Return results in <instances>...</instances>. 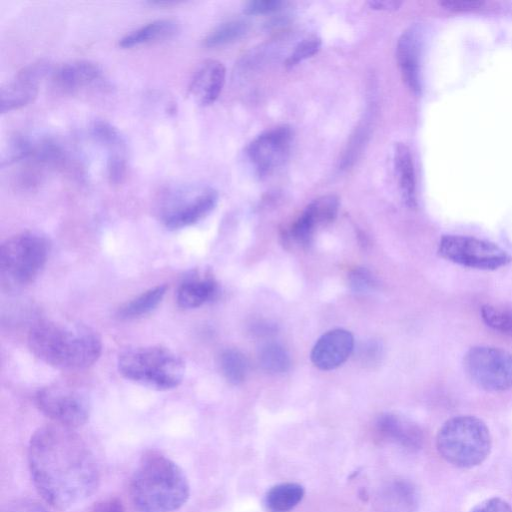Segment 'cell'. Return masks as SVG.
<instances>
[{
	"instance_id": "obj_18",
	"label": "cell",
	"mask_w": 512,
	"mask_h": 512,
	"mask_svg": "<svg viewBox=\"0 0 512 512\" xmlns=\"http://www.w3.org/2000/svg\"><path fill=\"white\" fill-rule=\"evenodd\" d=\"M218 292V283L211 275L193 276L180 284L176 300L181 308L192 309L215 299Z\"/></svg>"
},
{
	"instance_id": "obj_33",
	"label": "cell",
	"mask_w": 512,
	"mask_h": 512,
	"mask_svg": "<svg viewBox=\"0 0 512 512\" xmlns=\"http://www.w3.org/2000/svg\"><path fill=\"white\" fill-rule=\"evenodd\" d=\"M3 512H49L42 504L31 499H19L9 503Z\"/></svg>"
},
{
	"instance_id": "obj_23",
	"label": "cell",
	"mask_w": 512,
	"mask_h": 512,
	"mask_svg": "<svg viewBox=\"0 0 512 512\" xmlns=\"http://www.w3.org/2000/svg\"><path fill=\"white\" fill-rule=\"evenodd\" d=\"M167 291V285H157L138 295L122 305L117 316L123 320L141 317L154 310L162 301Z\"/></svg>"
},
{
	"instance_id": "obj_12",
	"label": "cell",
	"mask_w": 512,
	"mask_h": 512,
	"mask_svg": "<svg viewBox=\"0 0 512 512\" xmlns=\"http://www.w3.org/2000/svg\"><path fill=\"white\" fill-rule=\"evenodd\" d=\"M47 71L43 63L20 70L0 91V110L10 112L26 106L37 96L40 80Z\"/></svg>"
},
{
	"instance_id": "obj_3",
	"label": "cell",
	"mask_w": 512,
	"mask_h": 512,
	"mask_svg": "<svg viewBox=\"0 0 512 512\" xmlns=\"http://www.w3.org/2000/svg\"><path fill=\"white\" fill-rule=\"evenodd\" d=\"M137 512H173L189 498V483L183 470L165 455L146 453L135 470L129 488Z\"/></svg>"
},
{
	"instance_id": "obj_6",
	"label": "cell",
	"mask_w": 512,
	"mask_h": 512,
	"mask_svg": "<svg viewBox=\"0 0 512 512\" xmlns=\"http://www.w3.org/2000/svg\"><path fill=\"white\" fill-rule=\"evenodd\" d=\"M50 251L48 239L25 231L6 239L0 249V277L3 288L14 291L33 283L44 268Z\"/></svg>"
},
{
	"instance_id": "obj_21",
	"label": "cell",
	"mask_w": 512,
	"mask_h": 512,
	"mask_svg": "<svg viewBox=\"0 0 512 512\" xmlns=\"http://www.w3.org/2000/svg\"><path fill=\"white\" fill-rule=\"evenodd\" d=\"M339 209V200L329 194L313 200L296 220L303 228L311 233L319 226L333 222Z\"/></svg>"
},
{
	"instance_id": "obj_27",
	"label": "cell",
	"mask_w": 512,
	"mask_h": 512,
	"mask_svg": "<svg viewBox=\"0 0 512 512\" xmlns=\"http://www.w3.org/2000/svg\"><path fill=\"white\" fill-rule=\"evenodd\" d=\"M247 31V24L241 20H230L219 24L203 39L206 47H219L241 38Z\"/></svg>"
},
{
	"instance_id": "obj_5",
	"label": "cell",
	"mask_w": 512,
	"mask_h": 512,
	"mask_svg": "<svg viewBox=\"0 0 512 512\" xmlns=\"http://www.w3.org/2000/svg\"><path fill=\"white\" fill-rule=\"evenodd\" d=\"M119 373L129 381L157 391L178 387L184 376L182 359L163 346H140L118 357Z\"/></svg>"
},
{
	"instance_id": "obj_19",
	"label": "cell",
	"mask_w": 512,
	"mask_h": 512,
	"mask_svg": "<svg viewBox=\"0 0 512 512\" xmlns=\"http://www.w3.org/2000/svg\"><path fill=\"white\" fill-rule=\"evenodd\" d=\"M178 31L179 23L175 19H157L123 36L119 41V46L133 48L159 42L173 37Z\"/></svg>"
},
{
	"instance_id": "obj_14",
	"label": "cell",
	"mask_w": 512,
	"mask_h": 512,
	"mask_svg": "<svg viewBox=\"0 0 512 512\" xmlns=\"http://www.w3.org/2000/svg\"><path fill=\"white\" fill-rule=\"evenodd\" d=\"M423 35L419 26L406 29L398 39L396 57L402 78L414 93L421 90L420 59Z\"/></svg>"
},
{
	"instance_id": "obj_2",
	"label": "cell",
	"mask_w": 512,
	"mask_h": 512,
	"mask_svg": "<svg viewBox=\"0 0 512 512\" xmlns=\"http://www.w3.org/2000/svg\"><path fill=\"white\" fill-rule=\"evenodd\" d=\"M30 351L42 362L61 370H82L101 355L102 342L91 328L63 321L43 320L28 334Z\"/></svg>"
},
{
	"instance_id": "obj_30",
	"label": "cell",
	"mask_w": 512,
	"mask_h": 512,
	"mask_svg": "<svg viewBox=\"0 0 512 512\" xmlns=\"http://www.w3.org/2000/svg\"><path fill=\"white\" fill-rule=\"evenodd\" d=\"M349 285L353 291L364 293L374 288L375 279L367 269L358 267L350 273Z\"/></svg>"
},
{
	"instance_id": "obj_32",
	"label": "cell",
	"mask_w": 512,
	"mask_h": 512,
	"mask_svg": "<svg viewBox=\"0 0 512 512\" xmlns=\"http://www.w3.org/2000/svg\"><path fill=\"white\" fill-rule=\"evenodd\" d=\"M470 512H512V506L500 497H491L478 503Z\"/></svg>"
},
{
	"instance_id": "obj_28",
	"label": "cell",
	"mask_w": 512,
	"mask_h": 512,
	"mask_svg": "<svg viewBox=\"0 0 512 512\" xmlns=\"http://www.w3.org/2000/svg\"><path fill=\"white\" fill-rule=\"evenodd\" d=\"M259 362L261 367L270 373H284L291 364L289 354L277 343H268L261 348Z\"/></svg>"
},
{
	"instance_id": "obj_10",
	"label": "cell",
	"mask_w": 512,
	"mask_h": 512,
	"mask_svg": "<svg viewBox=\"0 0 512 512\" xmlns=\"http://www.w3.org/2000/svg\"><path fill=\"white\" fill-rule=\"evenodd\" d=\"M37 408L55 424L77 428L90 416V404L79 391L61 385L41 388L35 395Z\"/></svg>"
},
{
	"instance_id": "obj_25",
	"label": "cell",
	"mask_w": 512,
	"mask_h": 512,
	"mask_svg": "<svg viewBox=\"0 0 512 512\" xmlns=\"http://www.w3.org/2000/svg\"><path fill=\"white\" fill-rule=\"evenodd\" d=\"M483 322L505 334H512V303H489L481 307Z\"/></svg>"
},
{
	"instance_id": "obj_22",
	"label": "cell",
	"mask_w": 512,
	"mask_h": 512,
	"mask_svg": "<svg viewBox=\"0 0 512 512\" xmlns=\"http://www.w3.org/2000/svg\"><path fill=\"white\" fill-rule=\"evenodd\" d=\"M304 496V488L298 483L286 482L271 487L265 496V505L270 512H289Z\"/></svg>"
},
{
	"instance_id": "obj_13",
	"label": "cell",
	"mask_w": 512,
	"mask_h": 512,
	"mask_svg": "<svg viewBox=\"0 0 512 512\" xmlns=\"http://www.w3.org/2000/svg\"><path fill=\"white\" fill-rule=\"evenodd\" d=\"M376 438L416 452L424 443L422 429L412 420L393 413L381 415L375 423Z\"/></svg>"
},
{
	"instance_id": "obj_20",
	"label": "cell",
	"mask_w": 512,
	"mask_h": 512,
	"mask_svg": "<svg viewBox=\"0 0 512 512\" xmlns=\"http://www.w3.org/2000/svg\"><path fill=\"white\" fill-rule=\"evenodd\" d=\"M394 165L403 201L408 207L416 206V180L410 149L403 143L395 146Z\"/></svg>"
},
{
	"instance_id": "obj_17",
	"label": "cell",
	"mask_w": 512,
	"mask_h": 512,
	"mask_svg": "<svg viewBox=\"0 0 512 512\" xmlns=\"http://www.w3.org/2000/svg\"><path fill=\"white\" fill-rule=\"evenodd\" d=\"M55 85L66 93L97 87L104 83L102 69L91 61L76 60L65 63L54 73Z\"/></svg>"
},
{
	"instance_id": "obj_29",
	"label": "cell",
	"mask_w": 512,
	"mask_h": 512,
	"mask_svg": "<svg viewBox=\"0 0 512 512\" xmlns=\"http://www.w3.org/2000/svg\"><path fill=\"white\" fill-rule=\"evenodd\" d=\"M321 47V40L316 36H311L303 39L295 47L294 51L290 54L286 60V66L292 68L303 60L312 57L316 54Z\"/></svg>"
},
{
	"instance_id": "obj_9",
	"label": "cell",
	"mask_w": 512,
	"mask_h": 512,
	"mask_svg": "<svg viewBox=\"0 0 512 512\" xmlns=\"http://www.w3.org/2000/svg\"><path fill=\"white\" fill-rule=\"evenodd\" d=\"M463 365L469 379L486 391L512 388V352L493 346H474L466 352Z\"/></svg>"
},
{
	"instance_id": "obj_34",
	"label": "cell",
	"mask_w": 512,
	"mask_h": 512,
	"mask_svg": "<svg viewBox=\"0 0 512 512\" xmlns=\"http://www.w3.org/2000/svg\"><path fill=\"white\" fill-rule=\"evenodd\" d=\"M440 5L451 11H475L483 9L486 5L484 1H444Z\"/></svg>"
},
{
	"instance_id": "obj_1",
	"label": "cell",
	"mask_w": 512,
	"mask_h": 512,
	"mask_svg": "<svg viewBox=\"0 0 512 512\" xmlns=\"http://www.w3.org/2000/svg\"><path fill=\"white\" fill-rule=\"evenodd\" d=\"M28 465L38 493L60 510L82 503L99 485V469L91 450L73 429L58 424L34 432Z\"/></svg>"
},
{
	"instance_id": "obj_31",
	"label": "cell",
	"mask_w": 512,
	"mask_h": 512,
	"mask_svg": "<svg viewBox=\"0 0 512 512\" xmlns=\"http://www.w3.org/2000/svg\"><path fill=\"white\" fill-rule=\"evenodd\" d=\"M282 2L279 0H256L248 2L244 12L249 15L266 14L280 9Z\"/></svg>"
},
{
	"instance_id": "obj_8",
	"label": "cell",
	"mask_w": 512,
	"mask_h": 512,
	"mask_svg": "<svg viewBox=\"0 0 512 512\" xmlns=\"http://www.w3.org/2000/svg\"><path fill=\"white\" fill-rule=\"evenodd\" d=\"M437 252L447 261L478 270H496L512 261V256L496 243L466 235H443Z\"/></svg>"
},
{
	"instance_id": "obj_36",
	"label": "cell",
	"mask_w": 512,
	"mask_h": 512,
	"mask_svg": "<svg viewBox=\"0 0 512 512\" xmlns=\"http://www.w3.org/2000/svg\"><path fill=\"white\" fill-rule=\"evenodd\" d=\"M369 5L376 10L392 11L398 9L401 3L397 1H370Z\"/></svg>"
},
{
	"instance_id": "obj_15",
	"label": "cell",
	"mask_w": 512,
	"mask_h": 512,
	"mask_svg": "<svg viewBox=\"0 0 512 512\" xmlns=\"http://www.w3.org/2000/svg\"><path fill=\"white\" fill-rule=\"evenodd\" d=\"M354 349V338L345 329H333L322 335L311 351L313 364L321 370L342 365Z\"/></svg>"
},
{
	"instance_id": "obj_26",
	"label": "cell",
	"mask_w": 512,
	"mask_h": 512,
	"mask_svg": "<svg viewBox=\"0 0 512 512\" xmlns=\"http://www.w3.org/2000/svg\"><path fill=\"white\" fill-rule=\"evenodd\" d=\"M220 370L225 379L234 385L244 381L247 374L246 357L236 349H226L219 356Z\"/></svg>"
},
{
	"instance_id": "obj_35",
	"label": "cell",
	"mask_w": 512,
	"mask_h": 512,
	"mask_svg": "<svg viewBox=\"0 0 512 512\" xmlns=\"http://www.w3.org/2000/svg\"><path fill=\"white\" fill-rule=\"evenodd\" d=\"M90 512H125V510L119 499L108 498L98 502Z\"/></svg>"
},
{
	"instance_id": "obj_4",
	"label": "cell",
	"mask_w": 512,
	"mask_h": 512,
	"mask_svg": "<svg viewBox=\"0 0 512 512\" xmlns=\"http://www.w3.org/2000/svg\"><path fill=\"white\" fill-rule=\"evenodd\" d=\"M436 448L449 464L458 468H473L483 463L491 452L490 430L476 416H455L438 430Z\"/></svg>"
},
{
	"instance_id": "obj_7",
	"label": "cell",
	"mask_w": 512,
	"mask_h": 512,
	"mask_svg": "<svg viewBox=\"0 0 512 512\" xmlns=\"http://www.w3.org/2000/svg\"><path fill=\"white\" fill-rule=\"evenodd\" d=\"M218 193L211 187L180 186L166 192L161 205V219L166 228L177 230L205 218L216 206Z\"/></svg>"
},
{
	"instance_id": "obj_24",
	"label": "cell",
	"mask_w": 512,
	"mask_h": 512,
	"mask_svg": "<svg viewBox=\"0 0 512 512\" xmlns=\"http://www.w3.org/2000/svg\"><path fill=\"white\" fill-rule=\"evenodd\" d=\"M91 129L96 140L108 149L107 163L126 161L125 142L113 125L103 120H97Z\"/></svg>"
},
{
	"instance_id": "obj_16",
	"label": "cell",
	"mask_w": 512,
	"mask_h": 512,
	"mask_svg": "<svg viewBox=\"0 0 512 512\" xmlns=\"http://www.w3.org/2000/svg\"><path fill=\"white\" fill-rule=\"evenodd\" d=\"M225 75L226 70L221 62L213 59L201 62L188 86V91L195 102L201 106L215 102L224 86Z\"/></svg>"
},
{
	"instance_id": "obj_11",
	"label": "cell",
	"mask_w": 512,
	"mask_h": 512,
	"mask_svg": "<svg viewBox=\"0 0 512 512\" xmlns=\"http://www.w3.org/2000/svg\"><path fill=\"white\" fill-rule=\"evenodd\" d=\"M292 138L291 129L280 126L260 134L249 144L247 155L259 175H269L285 162Z\"/></svg>"
}]
</instances>
